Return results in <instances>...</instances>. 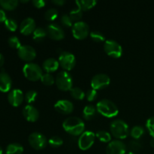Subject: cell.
I'll list each match as a JSON object with an SVG mask.
<instances>
[{
    "label": "cell",
    "mask_w": 154,
    "mask_h": 154,
    "mask_svg": "<svg viewBox=\"0 0 154 154\" xmlns=\"http://www.w3.org/2000/svg\"><path fill=\"white\" fill-rule=\"evenodd\" d=\"M146 127L152 138H154V117H151L147 119L146 122Z\"/></svg>",
    "instance_id": "obj_38"
},
{
    "label": "cell",
    "mask_w": 154,
    "mask_h": 154,
    "mask_svg": "<svg viewBox=\"0 0 154 154\" xmlns=\"http://www.w3.org/2000/svg\"><path fill=\"white\" fill-rule=\"evenodd\" d=\"M0 5L5 10H14L18 5L17 0H0Z\"/></svg>",
    "instance_id": "obj_26"
},
{
    "label": "cell",
    "mask_w": 154,
    "mask_h": 154,
    "mask_svg": "<svg viewBox=\"0 0 154 154\" xmlns=\"http://www.w3.org/2000/svg\"><path fill=\"white\" fill-rule=\"evenodd\" d=\"M28 140L30 146L36 150H41L45 148L48 143L46 136L37 132L30 134Z\"/></svg>",
    "instance_id": "obj_8"
},
{
    "label": "cell",
    "mask_w": 154,
    "mask_h": 154,
    "mask_svg": "<svg viewBox=\"0 0 154 154\" xmlns=\"http://www.w3.org/2000/svg\"><path fill=\"white\" fill-rule=\"evenodd\" d=\"M126 146L121 140H114L108 143L106 154H126Z\"/></svg>",
    "instance_id": "obj_14"
},
{
    "label": "cell",
    "mask_w": 154,
    "mask_h": 154,
    "mask_svg": "<svg viewBox=\"0 0 154 154\" xmlns=\"http://www.w3.org/2000/svg\"><path fill=\"white\" fill-rule=\"evenodd\" d=\"M98 96L97 90H93V89H90V90H88L86 93V98H87V101L89 102H93L96 99Z\"/></svg>",
    "instance_id": "obj_39"
},
{
    "label": "cell",
    "mask_w": 154,
    "mask_h": 154,
    "mask_svg": "<svg viewBox=\"0 0 154 154\" xmlns=\"http://www.w3.org/2000/svg\"><path fill=\"white\" fill-rule=\"evenodd\" d=\"M72 32L74 37L78 40L86 38L90 33V27L84 21L75 22L72 27Z\"/></svg>",
    "instance_id": "obj_9"
},
{
    "label": "cell",
    "mask_w": 154,
    "mask_h": 154,
    "mask_svg": "<svg viewBox=\"0 0 154 154\" xmlns=\"http://www.w3.org/2000/svg\"><path fill=\"white\" fill-rule=\"evenodd\" d=\"M24 95L20 89H13L11 90L8 96V102L14 107H17L22 104L24 99Z\"/></svg>",
    "instance_id": "obj_16"
},
{
    "label": "cell",
    "mask_w": 154,
    "mask_h": 154,
    "mask_svg": "<svg viewBox=\"0 0 154 154\" xmlns=\"http://www.w3.org/2000/svg\"><path fill=\"white\" fill-rule=\"evenodd\" d=\"M4 61H5V58H4V56L0 53V67L4 64Z\"/></svg>",
    "instance_id": "obj_44"
},
{
    "label": "cell",
    "mask_w": 154,
    "mask_h": 154,
    "mask_svg": "<svg viewBox=\"0 0 154 154\" xmlns=\"http://www.w3.org/2000/svg\"><path fill=\"white\" fill-rule=\"evenodd\" d=\"M48 144H49V145L51 147L57 148V147H59L63 145V140L61 137L54 135V136H52L51 138H49V140H48Z\"/></svg>",
    "instance_id": "obj_32"
},
{
    "label": "cell",
    "mask_w": 154,
    "mask_h": 154,
    "mask_svg": "<svg viewBox=\"0 0 154 154\" xmlns=\"http://www.w3.org/2000/svg\"><path fill=\"white\" fill-rule=\"evenodd\" d=\"M69 14L72 20L75 21V22H78V21H81V18H82L83 12L81 8H79L78 7H76L75 8L72 9L71 11L69 12Z\"/></svg>",
    "instance_id": "obj_29"
},
{
    "label": "cell",
    "mask_w": 154,
    "mask_h": 154,
    "mask_svg": "<svg viewBox=\"0 0 154 154\" xmlns=\"http://www.w3.org/2000/svg\"><path fill=\"white\" fill-rule=\"evenodd\" d=\"M37 96L38 93L35 90H29V91L26 92V93L25 94L24 99H25L26 102L28 103V105H31L32 103H33V102L36 100Z\"/></svg>",
    "instance_id": "obj_34"
},
{
    "label": "cell",
    "mask_w": 154,
    "mask_h": 154,
    "mask_svg": "<svg viewBox=\"0 0 154 154\" xmlns=\"http://www.w3.org/2000/svg\"><path fill=\"white\" fill-rule=\"evenodd\" d=\"M96 109L99 114L108 118L116 117L119 113V109L115 103L107 99L99 101L96 104Z\"/></svg>",
    "instance_id": "obj_2"
},
{
    "label": "cell",
    "mask_w": 154,
    "mask_h": 154,
    "mask_svg": "<svg viewBox=\"0 0 154 154\" xmlns=\"http://www.w3.org/2000/svg\"><path fill=\"white\" fill-rule=\"evenodd\" d=\"M48 35L46 29L42 28V27H38L35 29L32 33V38L35 41L38 42H40L43 41Z\"/></svg>",
    "instance_id": "obj_24"
},
{
    "label": "cell",
    "mask_w": 154,
    "mask_h": 154,
    "mask_svg": "<svg viewBox=\"0 0 154 154\" xmlns=\"http://www.w3.org/2000/svg\"><path fill=\"white\" fill-rule=\"evenodd\" d=\"M110 130L111 135L117 140L125 139L130 132L128 124L122 120H115L111 122Z\"/></svg>",
    "instance_id": "obj_3"
},
{
    "label": "cell",
    "mask_w": 154,
    "mask_h": 154,
    "mask_svg": "<svg viewBox=\"0 0 154 154\" xmlns=\"http://www.w3.org/2000/svg\"><path fill=\"white\" fill-rule=\"evenodd\" d=\"M35 29V21L32 17L25 18L20 25V31L23 35H29L33 33Z\"/></svg>",
    "instance_id": "obj_17"
},
{
    "label": "cell",
    "mask_w": 154,
    "mask_h": 154,
    "mask_svg": "<svg viewBox=\"0 0 154 154\" xmlns=\"http://www.w3.org/2000/svg\"><path fill=\"white\" fill-rule=\"evenodd\" d=\"M60 63L55 58H48L43 62L42 68L47 73H51L58 69Z\"/></svg>",
    "instance_id": "obj_20"
},
{
    "label": "cell",
    "mask_w": 154,
    "mask_h": 154,
    "mask_svg": "<svg viewBox=\"0 0 154 154\" xmlns=\"http://www.w3.org/2000/svg\"><path fill=\"white\" fill-rule=\"evenodd\" d=\"M150 144L152 147H154V138H153L150 141Z\"/></svg>",
    "instance_id": "obj_45"
},
{
    "label": "cell",
    "mask_w": 154,
    "mask_h": 154,
    "mask_svg": "<svg viewBox=\"0 0 154 154\" xmlns=\"http://www.w3.org/2000/svg\"><path fill=\"white\" fill-rule=\"evenodd\" d=\"M56 85L63 91L71 90L73 85V80L71 74L67 71H62L57 74L55 78Z\"/></svg>",
    "instance_id": "obj_5"
},
{
    "label": "cell",
    "mask_w": 154,
    "mask_h": 154,
    "mask_svg": "<svg viewBox=\"0 0 154 154\" xmlns=\"http://www.w3.org/2000/svg\"><path fill=\"white\" fill-rule=\"evenodd\" d=\"M41 81L45 86H52L55 83V78L51 73H45L41 78Z\"/></svg>",
    "instance_id": "obj_33"
},
{
    "label": "cell",
    "mask_w": 154,
    "mask_h": 154,
    "mask_svg": "<svg viewBox=\"0 0 154 154\" xmlns=\"http://www.w3.org/2000/svg\"><path fill=\"white\" fill-rule=\"evenodd\" d=\"M70 93L72 97L77 100H82L86 97V93L80 87H72Z\"/></svg>",
    "instance_id": "obj_28"
},
{
    "label": "cell",
    "mask_w": 154,
    "mask_h": 154,
    "mask_svg": "<svg viewBox=\"0 0 154 154\" xmlns=\"http://www.w3.org/2000/svg\"><path fill=\"white\" fill-rule=\"evenodd\" d=\"M54 108L57 112L62 114H69L74 111V105L67 99H60L54 105Z\"/></svg>",
    "instance_id": "obj_15"
},
{
    "label": "cell",
    "mask_w": 154,
    "mask_h": 154,
    "mask_svg": "<svg viewBox=\"0 0 154 154\" xmlns=\"http://www.w3.org/2000/svg\"><path fill=\"white\" fill-rule=\"evenodd\" d=\"M58 11L57 9L54 8H51L48 9L45 13V17L47 20L49 21H54L58 17Z\"/></svg>",
    "instance_id": "obj_30"
},
{
    "label": "cell",
    "mask_w": 154,
    "mask_h": 154,
    "mask_svg": "<svg viewBox=\"0 0 154 154\" xmlns=\"http://www.w3.org/2000/svg\"><path fill=\"white\" fill-rule=\"evenodd\" d=\"M23 115L27 121L34 123L38 120L39 111L32 105H27L23 109Z\"/></svg>",
    "instance_id": "obj_18"
},
{
    "label": "cell",
    "mask_w": 154,
    "mask_h": 154,
    "mask_svg": "<svg viewBox=\"0 0 154 154\" xmlns=\"http://www.w3.org/2000/svg\"><path fill=\"white\" fill-rule=\"evenodd\" d=\"M98 113L96 107L93 105H87L83 110V117L86 120H91Z\"/></svg>",
    "instance_id": "obj_21"
},
{
    "label": "cell",
    "mask_w": 154,
    "mask_h": 154,
    "mask_svg": "<svg viewBox=\"0 0 154 154\" xmlns=\"http://www.w3.org/2000/svg\"><path fill=\"white\" fill-rule=\"evenodd\" d=\"M18 57L22 60L28 63H31L36 57V51L33 47L28 45H21L17 50Z\"/></svg>",
    "instance_id": "obj_12"
},
{
    "label": "cell",
    "mask_w": 154,
    "mask_h": 154,
    "mask_svg": "<svg viewBox=\"0 0 154 154\" xmlns=\"http://www.w3.org/2000/svg\"><path fill=\"white\" fill-rule=\"evenodd\" d=\"M129 148L131 149V150H132V152H137V151H139L141 149V144L140 142H138V141H135V140H133V141H131L130 142H129Z\"/></svg>",
    "instance_id": "obj_40"
},
{
    "label": "cell",
    "mask_w": 154,
    "mask_h": 154,
    "mask_svg": "<svg viewBox=\"0 0 154 154\" xmlns=\"http://www.w3.org/2000/svg\"><path fill=\"white\" fill-rule=\"evenodd\" d=\"M111 83V78L106 74L100 73L94 75L93 78L91 79V84L92 89L96 90H102V89L108 87Z\"/></svg>",
    "instance_id": "obj_11"
},
{
    "label": "cell",
    "mask_w": 154,
    "mask_h": 154,
    "mask_svg": "<svg viewBox=\"0 0 154 154\" xmlns=\"http://www.w3.org/2000/svg\"><path fill=\"white\" fill-rule=\"evenodd\" d=\"M47 33L48 37L54 40H62L65 37V32L61 26L56 23H51L47 26Z\"/></svg>",
    "instance_id": "obj_13"
},
{
    "label": "cell",
    "mask_w": 154,
    "mask_h": 154,
    "mask_svg": "<svg viewBox=\"0 0 154 154\" xmlns=\"http://www.w3.org/2000/svg\"><path fill=\"white\" fill-rule=\"evenodd\" d=\"M90 38H92V40L94 41L95 42H105V37L103 33H102L99 31H96V30H94V31L90 32Z\"/></svg>",
    "instance_id": "obj_31"
},
{
    "label": "cell",
    "mask_w": 154,
    "mask_h": 154,
    "mask_svg": "<svg viewBox=\"0 0 154 154\" xmlns=\"http://www.w3.org/2000/svg\"><path fill=\"white\" fill-rule=\"evenodd\" d=\"M60 66L65 71H70L76 65V58L72 53L69 51H63L60 53L58 59Z\"/></svg>",
    "instance_id": "obj_7"
},
{
    "label": "cell",
    "mask_w": 154,
    "mask_h": 154,
    "mask_svg": "<svg viewBox=\"0 0 154 154\" xmlns=\"http://www.w3.org/2000/svg\"><path fill=\"white\" fill-rule=\"evenodd\" d=\"M126 154H135V153H134V152H132V151H130V152H129V153H126Z\"/></svg>",
    "instance_id": "obj_47"
},
{
    "label": "cell",
    "mask_w": 154,
    "mask_h": 154,
    "mask_svg": "<svg viewBox=\"0 0 154 154\" xmlns=\"http://www.w3.org/2000/svg\"><path fill=\"white\" fill-rule=\"evenodd\" d=\"M23 73L26 78L32 81H37L41 80L43 75V69L39 65L35 63H27L23 68Z\"/></svg>",
    "instance_id": "obj_4"
},
{
    "label": "cell",
    "mask_w": 154,
    "mask_h": 154,
    "mask_svg": "<svg viewBox=\"0 0 154 154\" xmlns=\"http://www.w3.org/2000/svg\"><path fill=\"white\" fill-rule=\"evenodd\" d=\"M104 50L107 55L113 58H120L123 54L122 46L116 41L108 39L104 44Z\"/></svg>",
    "instance_id": "obj_6"
},
{
    "label": "cell",
    "mask_w": 154,
    "mask_h": 154,
    "mask_svg": "<svg viewBox=\"0 0 154 154\" xmlns=\"http://www.w3.org/2000/svg\"><path fill=\"white\" fill-rule=\"evenodd\" d=\"M29 1H21V2H28Z\"/></svg>",
    "instance_id": "obj_48"
},
{
    "label": "cell",
    "mask_w": 154,
    "mask_h": 154,
    "mask_svg": "<svg viewBox=\"0 0 154 154\" xmlns=\"http://www.w3.org/2000/svg\"><path fill=\"white\" fill-rule=\"evenodd\" d=\"M77 7L82 11H88L96 5L97 2L96 0H77L75 1Z\"/></svg>",
    "instance_id": "obj_22"
},
{
    "label": "cell",
    "mask_w": 154,
    "mask_h": 154,
    "mask_svg": "<svg viewBox=\"0 0 154 154\" xmlns=\"http://www.w3.org/2000/svg\"><path fill=\"white\" fill-rule=\"evenodd\" d=\"M0 154H3V150H2V149L1 147H0Z\"/></svg>",
    "instance_id": "obj_46"
},
{
    "label": "cell",
    "mask_w": 154,
    "mask_h": 154,
    "mask_svg": "<svg viewBox=\"0 0 154 154\" xmlns=\"http://www.w3.org/2000/svg\"><path fill=\"white\" fill-rule=\"evenodd\" d=\"M6 19H7V17H6L5 12L2 8H0V23L5 22Z\"/></svg>",
    "instance_id": "obj_42"
},
{
    "label": "cell",
    "mask_w": 154,
    "mask_h": 154,
    "mask_svg": "<svg viewBox=\"0 0 154 154\" xmlns=\"http://www.w3.org/2000/svg\"><path fill=\"white\" fill-rule=\"evenodd\" d=\"M96 136L100 141L104 143H109L111 141V135L105 130L98 131Z\"/></svg>",
    "instance_id": "obj_27"
},
{
    "label": "cell",
    "mask_w": 154,
    "mask_h": 154,
    "mask_svg": "<svg viewBox=\"0 0 154 154\" xmlns=\"http://www.w3.org/2000/svg\"><path fill=\"white\" fill-rule=\"evenodd\" d=\"M96 135L92 131H84L78 138V147L81 150H87L93 145Z\"/></svg>",
    "instance_id": "obj_10"
},
{
    "label": "cell",
    "mask_w": 154,
    "mask_h": 154,
    "mask_svg": "<svg viewBox=\"0 0 154 154\" xmlns=\"http://www.w3.org/2000/svg\"><path fill=\"white\" fill-rule=\"evenodd\" d=\"M63 128L69 135L79 136L84 132L85 123L79 117H70L63 121Z\"/></svg>",
    "instance_id": "obj_1"
},
{
    "label": "cell",
    "mask_w": 154,
    "mask_h": 154,
    "mask_svg": "<svg viewBox=\"0 0 154 154\" xmlns=\"http://www.w3.org/2000/svg\"><path fill=\"white\" fill-rule=\"evenodd\" d=\"M144 132H145V129H144L143 126H135L131 129L129 134L134 139L138 140L144 135Z\"/></svg>",
    "instance_id": "obj_25"
},
{
    "label": "cell",
    "mask_w": 154,
    "mask_h": 154,
    "mask_svg": "<svg viewBox=\"0 0 154 154\" xmlns=\"http://www.w3.org/2000/svg\"><path fill=\"white\" fill-rule=\"evenodd\" d=\"M12 86V80L10 75L5 72H0V91L7 93L11 90Z\"/></svg>",
    "instance_id": "obj_19"
},
{
    "label": "cell",
    "mask_w": 154,
    "mask_h": 154,
    "mask_svg": "<svg viewBox=\"0 0 154 154\" xmlns=\"http://www.w3.org/2000/svg\"><path fill=\"white\" fill-rule=\"evenodd\" d=\"M60 22L66 27H72L74 24L73 20L71 19L69 14H64L62 15V17H60Z\"/></svg>",
    "instance_id": "obj_37"
},
{
    "label": "cell",
    "mask_w": 154,
    "mask_h": 154,
    "mask_svg": "<svg viewBox=\"0 0 154 154\" xmlns=\"http://www.w3.org/2000/svg\"><path fill=\"white\" fill-rule=\"evenodd\" d=\"M8 42L9 46L12 48H15V49L18 50L21 47L20 41L17 36H11L8 40Z\"/></svg>",
    "instance_id": "obj_36"
},
{
    "label": "cell",
    "mask_w": 154,
    "mask_h": 154,
    "mask_svg": "<svg viewBox=\"0 0 154 154\" xmlns=\"http://www.w3.org/2000/svg\"><path fill=\"white\" fill-rule=\"evenodd\" d=\"M32 2L33 5L38 8H42L45 7L46 5V2L45 0H33Z\"/></svg>",
    "instance_id": "obj_41"
},
{
    "label": "cell",
    "mask_w": 154,
    "mask_h": 154,
    "mask_svg": "<svg viewBox=\"0 0 154 154\" xmlns=\"http://www.w3.org/2000/svg\"><path fill=\"white\" fill-rule=\"evenodd\" d=\"M4 23L5 26L11 32H14L17 29V23L13 18H7L4 22Z\"/></svg>",
    "instance_id": "obj_35"
},
{
    "label": "cell",
    "mask_w": 154,
    "mask_h": 154,
    "mask_svg": "<svg viewBox=\"0 0 154 154\" xmlns=\"http://www.w3.org/2000/svg\"><path fill=\"white\" fill-rule=\"evenodd\" d=\"M23 147L19 143H11L6 147V154H23Z\"/></svg>",
    "instance_id": "obj_23"
},
{
    "label": "cell",
    "mask_w": 154,
    "mask_h": 154,
    "mask_svg": "<svg viewBox=\"0 0 154 154\" xmlns=\"http://www.w3.org/2000/svg\"><path fill=\"white\" fill-rule=\"evenodd\" d=\"M51 2H52L53 4L56 5L62 6L66 3V1H65V0H53Z\"/></svg>",
    "instance_id": "obj_43"
}]
</instances>
